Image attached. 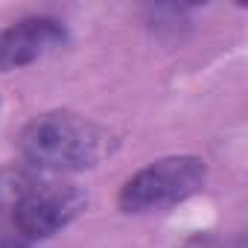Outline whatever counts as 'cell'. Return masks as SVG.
Instances as JSON below:
<instances>
[{
  "mask_svg": "<svg viewBox=\"0 0 248 248\" xmlns=\"http://www.w3.org/2000/svg\"><path fill=\"white\" fill-rule=\"evenodd\" d=\"M114 149V138L99 123L73 111H47L21 135V152L32 170L62 175L96 167Z\"/></svg>",
  "mask_w": 248,
  "mask_h": 248,
  "instance_id": "cell-1",
  "label": "cell"
},
{
  "mask_svg": "<svg viewBox=\"0 0 248 248\" xmlns=\"http://www.w3.org/2000/svg\"><path fill=\"white\" fill-rule=\"evenodd\" d=\"M0 202H6L18 231L32 239H47L67 228L85 210V193L59 175L38 170H0Z\"/></svg>",
  "mask_w": 248,
  "mask_h": 248,
  "instance_id": "cell-2",
  "label": "cell"
},
{
  "mask_svg": "<svg viewBox=\"0 0 248 248\" xmlns=\"http://www.w3.org/2000/svg\"><path fill=\"white\" fill-rule=\"evenodd\" d=\"M207 181V167L193 155H172L143 167L120 190V207L126 213H149L181 204L196 196Z\"/></svg>",
  "mask_w": 248,
  "mask_h": 248,
  "instance_id": "cell-3",
  "label": "cell"
},
{
  "mask_svg": "<svg viewBox=\"0 0 248 248\" xmlns=\"http://www.w3.org/2000/svg\"><path fill=\"white\" fill-rule=\"evenodd\" d=\"M67 38L56 18H27L9 30H0V70L24 67L62 47Z\"/></svg>",
  "mask_w": 248,
  "mask_h": 248,
  "instance_id": "cell-4",
  "label": "cell"
},
{
  "mask_svg": "<svg viewBox=\"0 0 248 248\" xmlns=\"http://www.w3.org/2000/svg\"><path fill=\"white\" fill-rule=\"evenodd\" d=\"M0 248H30V239L18 231L6 202H0Z\"/></svg>",
  "mask_w": 248,
  "mask_h": 248,
  "instance_id": "cell-5",
  "label": "cell"
}]
</instances>
